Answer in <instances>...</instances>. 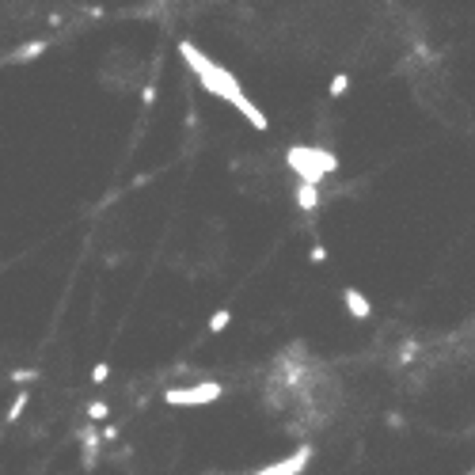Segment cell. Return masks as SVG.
I'll list each match as a JSON object with an SVG mask.
<instances>
[{"label": "cell", "mask_w": 475, "mask_h": 475, "mask_svg": "<svg viewBox=\"0 0 475 475\" xmlns=\"http://www.w3.org/2000/svg\"><path fill=\"white\" fill-rule=\"evenodd\" d=\"M297 206H301L304 213H308V209H316V206H319V191H316L312 183H297Z\"/></svg>", "instance_id": "obj_6"}, {"label": "cell", "mask_w": 475, "mask_h": 475, "mask_svg": "<svg viewBox=\"0 0 475 475\" xmlns=\"http://www.w3.org/2000/svg\"><path fill=\"white\" fill-rule=\"evenodd\" d=\"M27 400H31V395H27V392H19V395H16V403H12V407H8V422H16V418H19V415H23V407H27Z\"/></svg>", "instance_id": "obj_9"}, {"label": "cell", "mask_w": 475, "mask_h": 475, "mask_svg": "<svg viewBox=\"0 0 475 475\" xmlns=\"http://www.w3.org/2000/svg\"><path fill=\"white\" fill-rule=\"evenodd\" d=\"M12 380H16V384H27V380H35V373H31V369H19V373H12Z\"/></svg>", "instance_id": "obj_14"}, {"label": "cell", "mask_w": 475, "mask_h": 475, "mask_svg": "<svg viewBox=\"0 0 475 475\" xmlns=\"http://www.w3.org/2000/svg\"><path fill=\"white\" fill-rule=\"evenodd\" d=\"M228 324H232V312H228V308H220V312L209 316V331H225Z\"/></svg>", "instance_id": "obj_8"}, {"label": "cell", "mask_w": 475, "mask_h": 475, "mask_svg": "<svg viewBox=\"0 0 475 475\" xmlns=\"http://www.w3.org/2000/svg\"><path fill=\"white\" fill-rule=\"evenodd\" d=\"M220 384L217 380H206V384H194V388H171L164 400H168L171 407H202V403H213L220 400Z\"/></svg>", "instance_id": "obj_3"}, {"label": "cell", "mask_w": 475, "mask_h": 475, "mask_svg": "<svg viewBox=\"0 0 475 475\" xmlns=\"http://www.w3.org/2000/svg\"><path fill=\"white\" fill-rule=\"evenodd\" d=\"M346 87H350V76H346V73H338V76H335V80H331V99L346 95Z\"/></svg>", "instance_id": "obj_10"}, {"label": "cell", "mask_w": 475, "mask_h": 475, "mask_svg": "<svg viewBox=\"0 0 475 475\" xmlns=\"http://www.w3.org/2000/svg\"><path fill=\"white\" fill-rule=\"evenodd\" d=\"M308 259H312V262H327V247H312V251H308Z\"/></svg>", "instance_id": "obj_13"}, {"label": "cell", "mask_w": 475, "mask_h": 475, "mask_svg": "<svg viewBox=\"0 0 475 475\" xmlns=\"http://www.w3.org/2000/svg\"><path fill=\"white\" fill-rule=\"evenodd\" d=\"M342 301H346V308H350L353 319H369L373 316V304L361 297V289H342Z\"/></svg>", "instance_id": "obj_5"}, {"label": "cell", "mask_w": 475, "mask_h": 475, "mask_svg": "<svg viewBox=\"0 0 475 475\" xmlns=\"http://www.w3.org/2000/svg\"><path fill=\"white\" fill-rule=\"evenodd\" d=\"M289 168H297V175H301V183H319L324 175L335 171V156L331 152H308V149H293L289 152Z\"/></svg>", "instance_id": "obj_2"}, {"label": "cell", "mask_w": 475, "mask_h": 475, "mask_svg": "<svg viewBox=\"0 0 475 475\" xmlns=\"http://www.w3.org/2000/svg\"><path fill=\"white\" fill-rule=\"evenodd\" d=\"M110 415V407L103 403V400H95V403H87V418H92V422H99V418H107Z\"/></svg>", "instance_id": "obj_11"}, {"label": "cell", "mask_w": 475, "mask_h": 475, "mask_svg": "<svg viewBox=\"0 0 475 475\" xmlns=\"http://www.w3.org/2000/svg\"><path fill=\"white\" fill-rule=\"evenodd\" d=\"M38 53H46V42H27L23 50L12 53V61H27V58H38Z\"/></svg>", "instance_id": "obj_7"}, {"label": "cell", "mask_w": 475, "mask_h": 475, "mask_svg": "<svg viewBox=\"0 0 475 475\" xmlns=\"http://www.w3.org/2000/svg\"><path fill=\"white\" fill-rule=\"evenodd\" d=\"M107 377H110V365H107V361H99V365L92 369V384H107Z\"/></svg>", "instance_id": "obj_12"}, {"label": "cell", "mask_w": 475, "mask_h": 475, "mask_svg": "<svg viewBox=\"0 0 475 475\" xmlns=\"http://www.w3.org/2000/svg\"><path fill=\"white\" fill-rule=\"evenodd\" d=\"M308 457H312V449H297L289 460H282V464H270V468H262V471H255V475H297L308 464Z\"/></svg>", "instance_id": "obj_4"}, {"label": "cell", "mask_w": 475, "mask_h": 475, "mask_svg": "<svg viewBox=\"0 0 475 475\" xmlns=\"http://www.w3.org/2000/svg\"><path fill=\"white\" fill-rule=\"evenodd\" d=\"M179 53H183V61L191 65V73L198 76V84H202L206 92H213V95L225 99V103H232V107H236L240 114H244L255 129H267V126H270V122H267V114H262V110L244 95V87H240V80H236V76H232L228 69H220L217 61H209L206 53L194 46V42H179Z\"/></svg>", "instance_id": "obj_1"}]
</instances>
